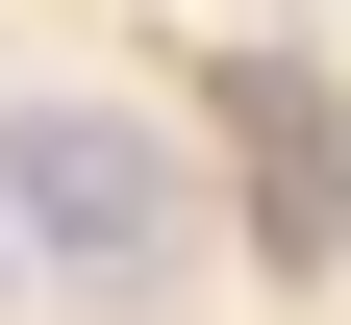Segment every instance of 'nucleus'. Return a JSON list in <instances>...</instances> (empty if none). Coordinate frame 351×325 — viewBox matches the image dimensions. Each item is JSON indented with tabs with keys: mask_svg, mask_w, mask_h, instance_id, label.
Instances as JSON below:
<instances>
[{
	"mask_svg": "<svg viewBox=\"0 0 351 325\" xmlns=\"http://www.w3.org/2000/svg\"><path fill=\"white\" fill-rule=\"evenodd\" d=\"M251 175H276V250H351V125H326V75H276V101H251Z\"/></svg>",
	"mask_w": 351,
	"mask_h": 325,
	"instance_id": "nucleus-2",
	"label": "nucleus"
},
{
	"mask_svg": "<svg viewBox=\"0 0 351 325\" xmlns=\"http://www.w3.org/2000/svg\"><path fill=\"white\" fill-rule=\"evenodd\" d=\"M0 200H25V250L151 275V250H176V125H125V101H25V125H0Z\"/></svg>",
	"mask_w": 351,
	"mask_h": 325,
	"instance_id": "nucleus-1",
	"label": "nucleus"
},
{
	"mask_svg": "<svg viewBox=\"0 0 351 325\" xmlns=\"http://www.w3.org/2000/svg\"><path fill=\"white\" fill-rule=\"evenodd\" d=\"M0 250H25V200H0Z\"/></svg>",
	"mask_w": 351,
	"mask_h": 325,
	"instance_id": "nucleus-3",
	"label": "nucleus"
}]
</instances>
